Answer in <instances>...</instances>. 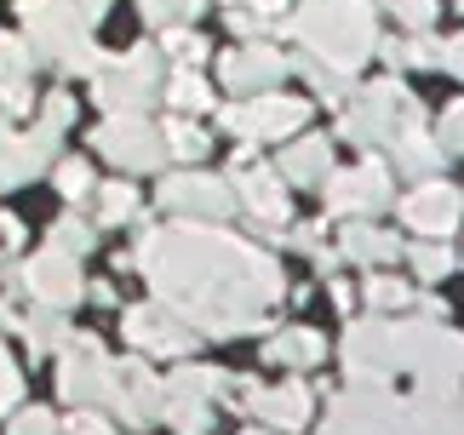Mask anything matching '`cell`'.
I'll use <instances>...</instances> for the list:
<instances>
[{"label": "cell", "mask_w": 464, "mask_h": 435, "mask_svg": "<svg viewBox=\"0 0 464 435\" xmlns=\"http://www.w3.org/2000/svg\"><path fill=\"white\" fill-rule=\"evenodd\" d=\"M103 150L110 155H121V160H132V167H144V160H155V150H150V132L144 126H103Z\"/></svg>", "instance_id": "3"}, {"label": "cell", "mask_w": 464, "mask_h": 435, "mask_svg": "<svg viewBox=\"0 0 464 435\" xmlns=\"http://www.w3.org/2000/svg\"><path fill=\"white\" fill-rule=\"evenodd\" d=\"M367 298H372V304H401L407 293H401L396 281H372V286H367Z\"/></svg>", "instance_id": "13"}, {"label": "cell", "mask_w": 464, "mask_h": 435, "mask_svg": "<svg viewBox=\"0 0 464 435\" xmlns=\"http://www.w3.org/2000/svg\"><path fill=\"white\" fill-rule=\"evenodd\" d=\"M453 218H459V195L448 184H424L413 201H407V224L424 229V235H448Z\"/></svg>", "instance_id": "1"}, {"label": "cell", "mask_w": 464, "mask_h": 435, "mask_svg": "<svg viewBox=\"0 0 464 435\" xmlns=\"http://www.w3.org/2000/svg\"><path fill=\"white\" fill-rule=\"evenodd\" d=\"M379 195H384V178L372 172V167H367V172H344V178L333 184V207H372Z\"/></svg>", "instance_id": "5"}, {"label": "cell", "mask_w": 464, "mask_h": 435, "mask_svg": "<svg viewBox=\"0 0 464 435\" xmlns=\"http://www.w3.org/2000/svg\"><path fill=\"white\" fill-rule=\"evenodd\" d=\"M29 276H34V293H41V298H52V304H69V298L81 293V286H75V269H69V264H58V258H41V264L29 269Z\"/></svg>", "instance_id": "4"}, {"label": "cell", "mask_w": 464, "mask_h": 435, "mask_svg": "<svg viewBox=\"0 0 464 435\" xmlns=\"http://www.w3.org/2000/svg\"><path fill=\"white\" fill-rule=\"evenodd\" d=\"M270 355H276V361H315V355H321V338H310V333H298V338H281Z\"/></svg>", "instance_id": "8"}, {"label": "cell", "mask_w": 464, "mask_h": 435, "mask_svg": "<svg viewBox=\"0 0 464 435\" xmlns=\"http://www.w3.org/2000/svg\"><path fill=\"white\" fill-rule=\"evenodd\" d=\"M321 167H327V150H321L315 138H310V143H304L298 155H287V172H293V178H315Z\"/></svg>", "instance_id": "7"}, {"label": "cell", "mask_w": 464, "mask_h": 435, "mask_svg": "<svg viewBox=\"0 0 464 435\" xmlns=\"http://www.w3.org/2000/svg\"><path fill=\"white\" fill-rule=\"evenodd\" d=\"M86 189V167H63V195H81Z\"/></svg>", "instance_id": "16"}, {"label": "cell", "mask_w": 464, "mask_h": 435, "mask_svg": "<svg viewBox=\"0 0 464 435\" xmlns=\"http://www.w3.org/2000/svg\"><path fill=\"white\" fill-rule=\"evenodd\" d=\"M350 252H355V258H390V252H396V246H390V235L355 229V235H350Z\"/></svg>", "instance_id": "9"}, {"label": "cell", "mask_w": 464, "mask_h": 435, "mask_svg": "<svg viewBox=\"0 0 464 435\" xmlns=\"http://www.w3.org/2000/svg\"><path fill=\"white\" fill-rule=\"evenodd\" d=\"M172 150H178V155H201V150H207V138L195 132V126H172Z\"/></svg>", "instance_id": "12"}, {"label": "cell", "mask_w": 464, "mask_h": 435, "mask_svg": "<svg viewBox=\"0 0 464 435\" xmlns=\"http://www.w3.org/2000/svg\"><path fill=\"white\" fill-rule=\"evenodd\" d=\"M448 63H453L459 75H464V41H453V52H448Z\"/></svg>", "instance_id": "17"}, {"label": "cell", "mask_w": 464, "mask_h": 435, "mask_svg": "<svg viewBox=\"0 0 464 435\" xmlns=\"http://www.w3.org/2000/svg\"><path fill=\"white\" fill-rule=\"evenodd\" d=\"M448 143H453V150H464V103L448 109Z\"/></svg>", "instance_id": "15"}, {"label": "cell", "mask_w": 464, "mask_h": 435, "mask_svg": "<svg viewBox=\"0 0 464 435\" xmlns=\"http://www.w3.org/2000/svg\"><path fill=\"white\" fill-rule=\"evenodd\" d=\"M413 264H419V276H430V281H436V276H448V264H453V258H448L441 246H419V252H413Z\"/></svg>", "instance_id": "10"}, {"label": "cell", "mask_w": 464, "mask_h": 435, "mask_svg": "<svg viewBox=\"0 0 464 435\" xmlns=\"http://www.w3.org/2000/svg\"><path fill=\"white\" fill-rule=\"evenodd\" d=\"M172 98L184 103V109H195V103H207V86L195 81V75H178V81H172Z\"/></svg>", "instance_id": "11"}, {"label": "cell", "mask_w": 464, "mask_h": 435, "mask_svg": "<svg viewBox=\"0 0 464 435\" xmlns=\"http://www.w3.org/2000/svg\"><path fill=\"white\" fill-rule=\"evenodd\" d=\"M103 212H110V218H127L132 212V189H110V195H103Z\"/></svg>", "instance_id": "14"}, {"label": "cell", "mask_w": 464, "mask_h": 435, "mask_svg": "<svg viewBox=\"0 0 464 435\" xmlns=\"http://www.w3.org/2000/svg\"><path fill=\"white\" fill-rule=\"evenodd\" d=\"M229 86H258V81H276L281 75V63L270 58V52H246V58H229Z\"/></svg>", "instance_id": "6"}, {"label": "cell", "mask_w": 464, "mask_h": 435, "mask_svg": "<svg viewBox=\"0 0 464 435\" xmlns=\"http://www.w3.org/2000/svg\"><path fill=\"white\" fill-rule=\"evenodd\" d=\"M253 412H264L270 424H304L310 395L304 390H270V395H253Z\"/></svg>", "instance_id": "2"}]
</instances>
